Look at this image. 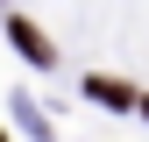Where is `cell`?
<instances>
[{
	"label": "cell",
	"mask_w": 149,
	"mask_h": 142,
	"mask_svg": "<svg viewBox=\"0 0 149 142\" xmlns=\"http://www.w3.org/2000/svg\"><path fill=\"white\" fill-rule=\"evenodd\" d=\"M7 36H14V50H22L29 64H50V43H43V29H36V22H22V14H14Z\"/></svg>",
	"instance_id": "cell-1"
},
{
	"label": "cell",
	"mask_w": 149,
	"mask_h": 142,
	"mask_svg": "<svg viewBox=\"0 0 149 142\" xmlns=\"http://www.w3.org/2000/svg\"><path fill=\"white\" fill-rule=\"evenodd\" d=\"M85 93L100 100V106H135V93H128V85H114V78H85Z\"/></svg>",
	"instance_id": "cell-2"
},
{
	"label": "cell",
	"mask_w": 149,
	"mask_h": 142,
	"mask_svg": "<svg viewBox=\"0 0 149 142\" xmlns=\"http://www.w3.org/2000/svg\"><path fill=\"white\" fill-rule=\"evenodd\" d=\"M135 106H142V121H149V93H142V100H135Z\"/></svg>",
	"instance_id": "cell-3"
}]
</instances>
